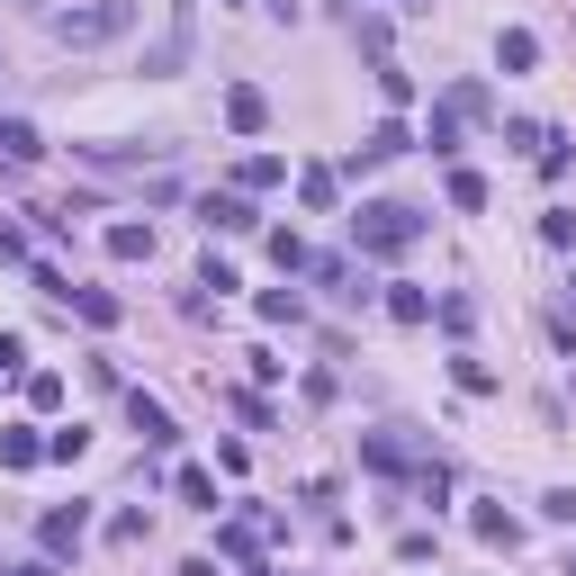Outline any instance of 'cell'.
<instances>
[{
    "instance_id": "6da1fadb",
    "label": "cell",
    "mask_w": 576,
    "mask_h": 576,
    "mask_svg": "<svg viewBox=\"0 0 576 576\" xmlns=\"http://www.w3.org/2000/svg\"><path fill=\"white\" fill-rule=\"evenodd\" d=\"M414 235H423V216H414V207H397V198H370V207L351 216V244H360V253H379V261L414 253Z\"/></svg>"
},
{
    "instance_id": "7a4b0ae2",
    "label": "cell",
    "mask_w": 576,
    "mask_h": 576,
    "mask_svg": "<svg viewBox=\"0 0 576 576\" xmlns=\"http://www.w3.org/2000/svg\"><path fill=\"white\" fill-rule=\"evenodd\" d=\"M135 10H126V0H100V10H54V37L63 45H100V37H117Z\"/></svg>"
},
{
    "instance_id": "3957f363",
    "label": "cell",
    "mask_w": 576,
    "mask_h": 576,
    "mask_svg": "<svg viewBox=\"0 0 576 576\" xmlns=\"http://www.w3.org/2000/svg\"><path fill=\"white\" fill-rule=\"evenodd\" d=\"M226 126H235V135H261V126H270V100H261L253 82H235V91H226Z\"/></svg>"
},
{
    "instance_id": "277c9868",
    "label": "cell",
    "mask_w": 576,
    "mask_h": 576,
    "mask_svg": "<svg viewBox=\"0 0 576 576\" xmlns=\"http://www.w3.org/2000/svg\"><path fill=\"white\" fill-rule=\"evenodd\" d=\"M82 532H91L82 504H54V514H45V549H54V558H63V549H82Z\"/></svg>"
},
{
    "instance_id": "5b68a950",
    "label": "cell",
    "mask_w": 576,
    "mask_h": 576,
    "mask_svg": "<svg viewBox=\"0 0 576 576\" xmlns=\"http://www.w3.org/2000/svg\"><path fill=\"white\" fill-rule=\"evenodd\" d=\"M198 216H207V226H216V235H253V226H261V216H253V207H244L235 189H226V198H207Z\"/></svg>"
},
{
    "instance_id": "8992f818",
    "label": "cell",
    "mask_w": 576,
    "mask_h": 576,
    "mask_svg": "<svg viewBox=\"0 0 576 576\" xmlns=\"http://www.w3.org/2000/svg\"><path fill=\"white\" fill-rule=\"evenodd\" d=\"M37 154H45V135L28 117H0V163H37Z\"/></svg>"
},
{
    "instance_id": "52a82bcc",
    "label": "cell",
    "mask_w": 576,
    "mask_h": 576,
    "mask_svg": "<svg viewBox=\"0 0 576 576\" xmlns=\"http://www.w3.org/2000/svg\"><path fill=\"white\" fill-rule=\"evenodd\" d=\"M495 63H504V72H532V63H541V37H532V28H504V37H495Z\"/></svg>"
},
{
    "instance_id": "ba28073f",
    "label": "cell",
    "mask_w": 576,
    "mask_h": 576,
    "mask_svg": "<svg viewBox=\"0 0 576 576\" xmlns=\"http://www.w3.org/2000/svg\"><path fill=\"white\" fill-rule=\"evenodd\" d=\"M126 423H135V432H144V442H172V414H163V405H154V397H144V388H135V397H126Z\"/></svg>"
},
{
    "instance_id": "9c48e42d",
    "label": "cell",
    "mask_w": 576,
    "mask_h": 576,
    "mask_svg": "<svg viewBox=\"0 0 576 576\" xmlns=\"http://www.w3.org/2000/svg\"><path fill=\"white\" fill-rule=\"evenodd\" d=\"M37 460H45V442H37L28 423H10V432H0V469H37Z\"/></svg>"
},
{
    "instance_id": "30bf717a",
    "label": "cell",
    "mask_w": 576,
    "mask_h": 576,
    "mask_svg": "<svg viewBox=\"0 0 576 576\" xmlns=\"http://www.w3.org/2000/svg\"><path fill=\"white\" fill-rule=\"evenodd\" d=\"M532 163H541V181H558V172L576 163V144H567L558 126H541V154H532Z\"/></svg>"
},
{
    "instance_id": "8fae6325",
    "label": "cell",
    "mask_w": 576,
    "mask_h": 576,
    "mask_svg": "<svg viewBox=\"0 0 576 576\" xmlns=\"http://www.w3.org/2000/svg\"><path fill=\"white\" fill-rule=\"evenodd\" d=\"M109 253L117 261H154V226H109Z\"/></svg>"
},
{
    "instance_id": "7c38bea8",
    "label": "cell",
    "mask_w": 576,
    "mask_h": 576,
    "mask_svg": "<svg viewBox=\"0 0 576 576\" xmlns=\"http://www.w3.org/2000/svg\"><path fill=\"white\" fill-rule=\"evenodd\" d=\"M388 316L397 325H432V298H423V288H388Z\"/></svg>"
},
{
    "instance_id": "4fadbf2b",
    "label": "cell",
    "mask_w": 576,
    "mask_h": 576,
    "mask_svg": "<svg viewBox=\"0 0 576 576\" xmlns=\"http://www.w3.org/2000/svg\"><path fill=\"white\" fill-rule=\"evenodd\" d=\"M477 541H495V549H514V514H504V504H477Z\"/></svg>"
},
{
    "instance_id": "5bb4252c",
    "label": "cell",
    "mask_w": 576,
    "mask_h": 576,
    "mask_svg": "<svg viewBox=\"0 0 576 576\" xmlns=\"http://www.w3.org/2000/svg\"><path fill=\"white\" fill-rule=\"evenodd\" d=\"M181 504H198V514H216V477H207V469H181Z\"/></svg>"
},
{
    "instance_id": "9a60e30c",
    "label": "cell",
    "mask_w": 576,
    "mask_h": 576,
    "mask_svg": "<svg viewBox=\"0 0 576 576\" xmlns=\"http://www.w3.org/2000/svg\"><path fill=\"white\" fill-rule=\"evenodd\" d=\"M235 181H244V189H279V181H288V163H270V154H253V163H244Z\"/></svg>"
},
{
    "instance_id": "2e32d148",
    "label": "cell",
    "mask_w": 576,
    "mask_h": 576,
    "mask_svg": "<svg viewBox=\"0 0 576 576\" xmlns=\"http://www.w3.org/2000/svg\"><path fill=\"white\" fill-rule=\"evenodd\" d=\"M72 307H82L91 325H117V298H109V288H72Z\"/></svg>"
},
{
    "instance_id": "e0dca14e",
    "label": "cell",
    "mask_w": 576,
    "mask_h": 576,
    "mask_svg": "<svg viewBox=\"0 0 576 576\" xmlns=\"http://www.w3.org/2000/svg\"><path fill=\"white\" fill-rule=\"evenodd\" d=\"M270 261H279V270H316V253H307L298 235H270Z\"/></svg>"
},
{
    "instance_id": "ac0fdd59",
    "label": "cell",
    "mask_w": 576,
    "mask_h": 576,
    "mask_svg": "<svg viewBox=\"0 0 576 576\" xmlns=\"http://www.w3.org/2000/svg\"><path fill=\"white\" fill-rule=\"evenodd\" d=\"M360 460H370V469H405V442H388V432H370V442H360Z\"/></svg>"
},
{
    "instance_id": "d6986e66",
    "label": "cell",
    "mask_w": 576,
    "mask_h": 576,
    "mask_svg": "<svg viewBox=\"0 0 576 576\" xmlns=\"http://www.w3.org/2000/svg\"><path fill=\"white\" fill-rule=\"evenodd\" d=\"M432 154H460V109H432Z\"/></svg>"
},
{
    "instance_id": "ffe728a7",
    "label": "cell",
    "mask_w": 576,
    "mask_h": 576,
    "mask_svg": "<svg viewBox=\"0 0 576 576\" xmlns=\"http://www.w3.org/2000/svg\"><path fill=\"white\" fill-rule=\"evenodd\" d=\"M298 198H307V207H333V172H325V163H316V172H298Z\"/></svg>"
},
{
    "instance_id": "44dd1931",
    "label": "cell",
    "mask_w": 576,
    "mask_h": 576,
    "mask_svg": "<svg viewBox=\"0 0 576 576\" xmlns=\"http://www.w3.org/2000/svg\"><path fill=\"white\" fill-rule=\"evenodd\" d=\"M405 144H414V135H405V126H397V117H388V126H379V135H370V154H379V163H397V154H405Z\"/></svg>"
},
{
    "instance_id": "7402d4cb",
    "label": "cell",
    "mask_w": 576,
    "mask_h": 576,
    "mask_svg": "<svg viewBox=\"0 0 576 576\" xmlns=\"http://www.w3.org/2000/svg\"><path fill=\"white\" fill-rule=\"evenodd\" d=\"M19 360H28V351H19V333H0V370H19Z\"/></svg>"
},
{
    "instance_id": "603a6c76",
    "label": "cell",
    "mask_w": 576,
    "mask_h": 576,
    "mask_svg": "<svg viewBox=\"0 0 576 576\" xmlns=\"http://www.w3.org/2000/svg\"><path fill=\"white\" fill-rule=\"evenodd\" d=\"M181 576H216V558H189V567H181Z\"/></svg>"
},
{
    "instance_id": "cb8c5ba5",
    "label": "cell",
    "mask_w": 576,
    "mask_h": 576,
    "mask_svg": "<svg viewBox=\"0 0 576 576\" xmlns=\"http://www.w3.org/2000/svg\"><path fill=\"white\" fill-rule=\"evenodd\" d=\"M19 576H63V567H54V558H37V567H19Z\"/></svg>"
},
{
    "instance_id": "d4e9b609",
    "label": "cell",
    "mask_w": 576,
    "mask_h": 576,
    "mask_svg": "<svg viewBox=\"0 0 576 576\" xmlns=\"http://www.w3.org/2000/svg\"><path fill=\"white\" fill-rule=\"evenodd\" d=\"M405 10H432V0H405Z\"/></svg>"
},
{
    "instance_id": "484cf974",
    "label": "cell",
    "mask_w": 576,
    "mask_h": 576,
    "mask_svg": "<svg viewBox=\"0 0 576 576\" xmlns=\"http://www.w3.org/2000/svg\"><path fill=\"white\" fill-rule=\"evenodd\" d=\"M567 307H576V279H567Z\"/></svg>"
},
{
    "instance_id": "4316f807",
    "label": "cell",
    "mask_w": 576,
    "mask_h": 576,
    "mask_svg": "<svg viewBox=\"0 0 576 576\" xmlns=\"http://www.w3.org/2000/svg\"><path fill=\"white\" fill-rule=\"evenodd\" d=\"M567 576H576V558H567Z\"/></svg>"
}]
</instances>
